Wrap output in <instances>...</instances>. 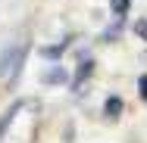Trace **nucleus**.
I'll return each instance as SVG.
<instances>
[{
  "label": "nucleus",
  "instance_id": "nucleus-1",
  "mask_svg": "<svg viewBox=\"0 0 147 143\" xmlns=\"http://www.w3.org/2000/svg\"><path fill=\"white\" fill-rule=\"evenodd\" d=\"M31 47L22 41V44H13L3 56H0V75L13 84V81H19V75H22V65H25V59H28Z\"/></svg>",
  "mask_w": 147,
  "mask_h": 143
},
{
  "label": "nucleus",
  "instance_id": "nucleus-2",
  "mask_svg": "<svg viewBox=\"0 0 147 143\" xmlns=\"http://www.w3.org/2000/svg\"><path fill=\"white\" fill-rule=\"evenodd\" d=\"M41 81L44 84H50V87H59V84H66L69 81V72L63 69V65H50V69H44V75H41Z\"/></svg>",
  "mask_w": 147,
  "mask_h": 143
},
{
  "label": "nucleus",
  "instance_id": "nucleus-3",
  "mask_svg": "<svg viewBox=\"0 0 147 143\" xmlns=\"http://www.w3.org/2000/svg\"><path fill=\"white\" fill-rule=\"evenodd\" d=\"M122 109H125V103H122L119 93H110V96L103 100V115H107V118H119Z\"/></svg>",
  "mask_w": 147,
  "mask_h": 143
},
{
  "label": "nucleus",
  "instance_id": "nucleus-4",
  "mask_svg": "<svg viewBox=\"0 0 147 143\" xmlns=\"http://www.w3.org/2000/svg\"><path fill=\"white\" fill-rule=\"evenodd\" d=\"M91 72H94V59H82V62H78V72H75V81H72V87H78L85 78H91Z\"/></svg>",
  "mask_w": 147,
  "mask_h": 143
},
{
  "label": "nucleus",
  "instance_id": "nucleus-5",
  "mask_svg": "<svg viewBox=\"0 0 147 143\" xmlns=\"http://www.w3.org/2000/svg\"><path fill=\"white\" fill-rule=\"evenodd\" d=\"M110 9H113L116 19H125L128 9H131V0H110Z\"/></svg>",
  "mask_w": 147,
  "mask_h": 143
},
{
  "label": "nucleus",
  "instance_id": "nucleus-6",
  "mask_svg": "<svg viewBox=\"0 0 147 143\" xmlns=\"http://www.w3.org/2000/svg\"><path fill=\"white\" fill-rule=\"evenodd\" d=\"M66 47H69V44H50V47H41V56H47V59H59Z\"/></svg>",
  "mask_w": 147,
  "mask_h": 143
},
{
  "label": "nucleus",
  "instance_id": "nucleus-7",
  "mask_svg": "<svg viewBox=\"0 0 147 143\" xmlns=\"http://www.w3.org/2000/svg\"><path fill=\"white\" fill-rule=\"evenodd\" d=\"M135 34H138L141 41H147V19H138V22H135Z\"/></svg>",
  "mask_w": 147,
  "mask_h": 143
},
{
  "label": "nucleus",
  "instance_id": "nucleus-8",
  "mask_svg": "<svg viewBox=\"0 0 147 143\" xmlns=\"http://www.w3.org/2000/svg\"><path fill=\"white\" fill-rule=\"evenodd\" d=\"M138 93H141V100L147 103V75H141V78H138Z\"/></svg>",
  "mask_w": 147,
  "mask_h": 143
}]
</instances>
